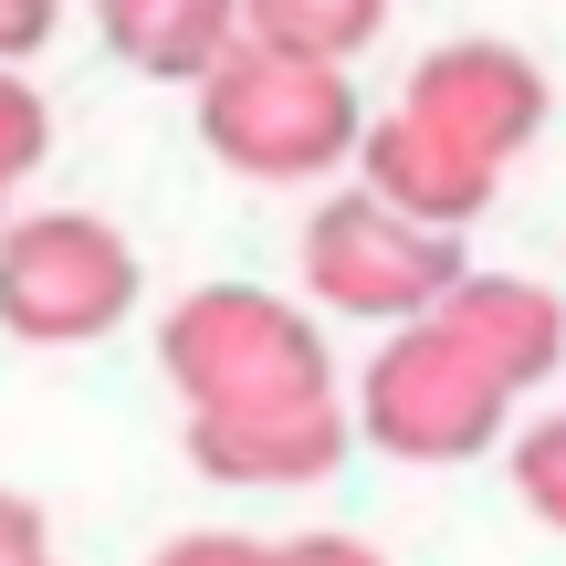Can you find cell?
Instances as JSON below:
<instances>
[{"instance_id":"cell-1","label":"cell","mask_w":566,"mask_h":566,"mask_svg":"<svg viewBox=\"0 0 566 566\" xmlns=\"http://www.w3.org/2000/svg\"><path fill=\"white\" fill-rule=\"evenodd\" d=\"M200 137L231 179L294 189V179H325V168L357 158L367 116H357L346 63H304V53H273V42H242L200 84Z\"/></svg>"},{"instance_id":"cell-2","label":"cell","mask_w":566,"mask_h":566,"mask_svg":"<svg viewBox=\"0 0 566 566\" xmlns=\"http://www.w3.org/2000/svg\"><path fill=\"white\" fill-rule=\"evenodd\" d=\"M158 367L189 409H242V399H304L336 388L325 325L294 315L273 283H200L158 315Z\"/></svg>"},{"instance_id":"cell-3","label":"cell","mask_w":566,"mask_h":566,"mask_svg":"<svg viewBox=\"0 0 566 566\" xmlns=\"http://www.w3.org/2000/svg\"><path fill=\"white\" fill-rule=\"evenodd\" d=\"M504 420H514V388L493 378L451 325H430V315L388 325V346L357 378V441L388 451V462H420V472L483 462V451L504 441Z\"/></svg>"},{"instance_id":"cell-4","label":"cell","mask_w":566,"mask_h":566,"mask_svg":"<svg viewBox=\"0 0 566 566\" xmlns=\"http://www.w3.org/2000/svg\"><path fill=\"white\" fill-rule=\"evenodd\" d=\"M137 315V242L95 210H21L0 231V325L21 346H95Z\"/></svg>"},{"instance_id":"cell-5","label":"cell","mask_w":566,"mask_h":566,"mask_svg":"<svg viewBox=\"0 0 566 566\" xmlns=\"http://www.w3.org/2000/svg\"><path fill=\"white\" fill-rule=\"evenodd\" d=\"M462 231H430L409 210H388L378 189H336L304 221V294L325 315H367V325H420L441 315V294L462 283Z\"/></svg>"},{"instance_id":"cell-6","label":"cell","mask_w":566,"mask_h":566,"mask_svg":"<svg viewBox=\"0 0 566 566\" xmlns=\"http://www.w3.org/2000/svg\"><path fill=\"white\" fill-rule=\"evenodd\" d=\"M546 105H556L546 95V63H535L525 42H493V32L420 53L409 84H399V116H420L430 137L472 147V158H493V168H514L535 137H546Z\"/></svg>"},{"instance_id":"cell-7","label":"cell","mask_w":566,"mask_h":566,"mask_svg":"<svg viewBox=\"0 0 566 566\" xmlns=\"http://www.w3.org/2000/svg\"><path fill=\"white\" fill-rule=\"evenodd\" d=\"M357 441V409L336 388H304V399H242V409H189V462L210 483H252V493H283V483H325Z\"/></svg>"},{"instance_id":"cell-8","label":"cell","mask_w":566,"mask_h":566,"mask_svg":"<svg viewBox=\"0 0 566 566\" xmlns=\"http://www.w3.org/2000/svg\"><path fill=\"white\" fill-rule=\"evenodd\" d=\"M357 189H378L388 210H409V221H430V231H472L493 210V189H504V168L472 158V147H451V137H430L420 116L388 105V116H367Z\"/></svg>"},{"instance_id":"cell-9","label":"cell","mask_w":566,"mask_h":566,"mask_svg":"<svg viewBox=\"0 0 566 566\" xmlns=\"http://www.w3.org/2000/svg\"><path fill=\"white\" fill-rule=\"evenodd\" d=\"M430 325H451L514 399L546 388L556 367H566V294H546V283H525V273H462Z\"/></svg>"},{"instance_id":"cell-10","label":"cell","mask_w":566,"mask_h":566,"mask_svg":"<svg viewBox=\"0 0 566 566\" xmlns=\"http://www.w3.org/2000/svg\"><path fill=\"white\" fill-rule=\"evenodd\" d=\"M95 32L116 63H137L147 84H210L242 53V0H95Z\"/></svg>"},{"instance_id":"cell-11","label":"cell","mask_w":566,"mask_h":566,"mask_svg":"<svg viewBox=\"0 0 566 566\" xmlns=\"http://www.w3.org/2000/svg\"><path fill=\"white\" fill-rule=\"evenodd\" d=\"M242 32L304 63H357L388 32V0H242Z\"/></svg>"},{"instance_id":"cell-12","label":"cell","mask_w":566,"mask_h":566,"mask_svg":"<svg viewBox=\"0 0 566 566\" xmlns=\"http://www.w3.org/2000/svg\"><path fill=\"white\" fill-rule=\"evenodd\" d=\"M514 493H525L535 525H556V535H566V409H546V420L514 441Z\"/></svg>"},{"instance_id":"cell-13","label":"cell","mask_w":566,"mask_h":566,"mask_svg":"<svg viewBox=\"0 0 566 566\" xmlns=\"http://www.w3.org/2000/svg\"><path fill=\"white\" fill-rule=\"evenodd\" d=\"M42 147H53V105H42L32 84L0 63V200H11V189L42 168Z\"/></svg>"},{"instance_id":"cell-14","label":"cell","mask_w":566,"mask_h":566,"mask_svg":"<svg viewBox=\"0 0 566 566\" xmlns=\"http://www.w3.org/2000/svg\"><path fill=\"white\" fill-rule=\"evenodd\" d=\"M147 566H273V546H252V535H231V525H210V535H168Z\"/></svg>"},{"instance_id":"cell-15","label":"cell","mask_w":566,"mask_h":566,"mask_svg":"<svg viewBox=\"0 0 566 566\" xmlns=\"http://www.w3.org/2000/svg\"><path fill=\"white\" fill-rule=\"evenodd\" d=\"M63 0H0V63H32L42 42H53Z\"/></svg>"},{"instance_id":"cell-16","label":"cell","mask_w":566,"mask_h":566,"mask_svg":"<svg viewBox=\"0 0 566 566\" xmlns=\"http://www.w3.org/2000/svg\"><path fill=\"white\" fill-rule=\"evenodd\" d=\"M273 566H388V556L357 535H294V546H273Z\"/></svg>"},{"instance_id":"cell-17","label":"cell","mask_w":566,"mask_h":566,"mask_svg":"<svg viewBox=\"0 0 566 566\" xmlns=\"http://www.w3.org/2000/svg\"><path fill=\"white\" fill-rule=\"evenodd\" d=\"M0 566H42V504L0 493Z\"/></svg>"},{"instance_id":"cell-18","label":"cell","mask_w":566,"mask_h":566,"mask_svg":"<svg viewBox=\"0 0 566 566\" xmlns=\"http://www.w3.org/2000/svg\"><path fill=\"white\" fill-rule=\"evenodd\" d=\"M0 231H11V221H0Z\"/></svg>"},{"instance_id":"cell-19","label":"cell","mask_w":566,"mask_h":566,"mask_svg":"<svg viewBox=\"0 0 566 566\" xmlns=\"http://www.w3.org/2000/svg\"><path fill=\"white\" fill-rule=\"evenodd\" d=\"M42 566H53V556H42Z\"/></svg>"}]
</instances>
